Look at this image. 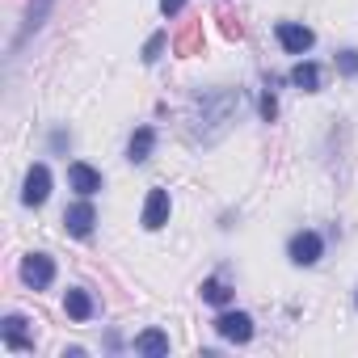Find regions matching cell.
Returning a JSON list of instances; mask_svg holds the SVG:
<instances>
[{
    "label": "cell",
    "mask_w": 358,
    "mask_h": 358,
    "mask_svg": "<svg viewBox=\"0 0 358 358\" xmlns=\"http://www.w3.org/2000/svg\"><path fill=\"white\" fill-rule=\"evenodd\" d=\"M64 308H68L72 320H89V316H93V299H89V291H68V295H64Z\"/></svg>",
    "instance_id": "14"
},
{
    "label": "cell",
    "mask_w": 358,
    "mask_h": 358,
    "mask_svg": "<svg viewBox=\"0 0 358 358\" xmlns=\"http://www.w3.org/2000/svg\"><path fill=\"white\" fill-rule=\"evenodd\" d=\"M160 51H164V34H152V38H148V47H143V59H148V64H156V59H160Z\"/></svg>",
    "instance_id": "19"
},
{
    "label": "cell",
    "mask_w": 358,
    "mask_h": 358,
    "mask_svg": "<svg viewBox=\"0 0 358 358\" xmlns=\"http://www.w3.org/2000/svg\"><path fill=\"white\" fill-rule=\"evenodd\" d=\"M135 350H139V354L160 358V354H169V337H164L160 329H148V333H139V337H135Z\"/></svg>",
    "instance_id": "13"
},
{
    "label": "cell",
    "mask_w": 358,
    "mask_h": 358,
    "mask_svg": "<svg viewBox=\"0 0 358 358\" xmlns=\"http://www.w3.org/2000/svg\"><path fill=\"white\" fill-rule=\"evenodd\" d=\"M236 106H241V93H232V89L194 97V110H190V139H194V143H215V139L232 127Z\"/></svg>",
    "instance_id": "1"
},
{
    "label": "cell",
    "mask_w": 358,
    "mask_h": 358,
    "mask_svg": "<svg viewBox=\"0 0 358 358\" xmlns=\"http://www.w3.org/2000/svg\"><path fill=\"white\" fill-rule=\"evenodd\" d=\"M278 43H282V51H291V55H303L312 43H316V34L308 30V26H295V22H282L278 26Z\"/></svg>",
    "instance_id": "6"
},
{
    "label": "cell",
    "mask_w": 358,
    "mask_h": 358,
    "mask_svg": "<svg viewBox=\"0 0 358 358\" xmlns=\"http://www.w3.org/2000/svg\"><path fill=\"white\" fill-rule=\"evenodd\" d=\"M186 9V0H160V13L164 17H173V13H182Z\"/></svg>",
    "instance_id": "22"
},
{
    "label": "cell",
    "mask_w": 358,
    "mask_h": 358,
    "mask_svg": "<svg viewBox=\"0 0 358 358\" xmlns=\"http://www.w3.org/2000/svg\"><path fill=\"white\" fill-rule=\"evenodd\" d=\"M152 148H156V131H152V127H139V131L131 135V143H127V156L139 164V160L152 156Z\"/></svg>",
    "instance_id": "11"
},
{
    "label": "cell",
    "mask_w": 358,
    "mask_h": 358,
    "mask_svg": "<svg viewBox=\"0 0 358 358\" xmlns=\"http://www.w3.org/2000/svg\"><path fill=\"white\" fill-rule=\"evenodd\" d=\"M215 333H220L224 341L245 345V341L253 337V320H249L245 312H220V316H215Z\"/></svg>",
    "instance_id": "4"
},
{
    "label": "cell",
    "mask_w": 358,
    "mask_h": 358,
    "mask_svg": "<svg viewBox=\"0 0 358 358\" xmlns=\"http://www.w3.org/2000/svg\"><path fill=\"white\" fill-rule=\"evenodd\" d=\"M220 26H224V34H228V38H241V34H245V26H241V22H236V13H228V9H220Z\"/></svg>",
    "instance_id": "18"
},
{
    "label": "cell",
    "mask_w": 358,
    "mask_h": 358,
    "mask_svg": "<svg viewBox=\"0 0 358 358\" xmlns=\"http://www.w3.org/2000/svg\"><path fill=\"white\" fill-rule=\"evenodd\" d=\"M287 253H291V262H295V266H316V262H320V253H324V241H320L316 232H295V236H291V245H287Z\"/></svg>",
    "instance_id": "2"
},
{
    "label": "cell",
    "mask_w": 358,
    "mask_h": 358,
    "mask_svg": "<svg viewBox=\"0 0 358 358\" xmlns=\"http://www.w3.org/2000/svg\"><path fill=\"white\" fill-rule=\"evenodd\" d=\"M164 224H169V190H152L148 203H143V228L156 232V228H164Z\"/></svg>",
    "instance_id": "7"
},
{
    "label": "cell",
    "mask_w": 358,
    "mask_h": 358,
    "mask_svg": "<svg viewBox=\"0 0 358 358\" xmlns=\"http://www.w3.org/2000/svg\"><path fill=\"white\" fill-rule=\"evenodd\" d=\"M173 51L177 55H199L203 51V22H186L182 34L173 38Z\"/></svg>",
    "instance_id": "10"
},
{
    "label": "cell",
    "mask_w": 358,
    "mask_h": 358,
    "mask_svg": "<svg viewBox=\"0 0 358 358\" xmlns=\"http://www.w3.org/2000/svg\"><path fill=\"white\" fill-rule=\"evenodd\" d=\"M47 194H51V169H47V164H34V169L26 173L22 203H26V207H43V203H47Z\"/></svg>",
    "instance_id": "5"
},
{
    "label": "cell",
    "mask_w": 358,
    "mask_h": 358,
    "mask_svg": "<svg viewBox=\"0 0 358 358\" xmlns=\"http://www.w3.org/2000/svg\"><path fill=\"white\" fill-rule=\"evenodd\" d=\"M22 278H26V287L43 291V287L55 282V262H51L47 253H30V257L22 262Z\"/></svg>",
    "instance_id": "3"
},
{
    "label": "cell",
    "mask_w": 358,
    "mask_h": 358,
    "mask_svg": "<svg viewBox=\"0 0 358 358\" xmlns=\"http://www.w3.org/2000/svg\"><path fill=\"white\" fill-rule=\"evenodd\" d=\"M68 182H72V190H76V194H85V199H89V194H97V190H101V173L76 160V164H68Z\"/></svg>",
    "instance_id": "8"
},
{
    "label": "cell",
    "mask_w": 358,
    "mask_h": 358,
    "mask_svg": "<svg viewBox=\"0 0 358 358\" xmlns=\"http://www.w3.org/2000/svg\"><path fill=\"white\" fill-rule=\"evenodd\" d=\"M274 114H278V101H274V93H262V118H266V122H274Z\"/></svg>",
    "instance_id": "20"
},
{
    "label": "cell",
    "mask_w": 358,
    "mask_h": 358,
    "mask_svg": "<svg viewBox=\"0 0 358 358\" xmlns=\"http://www.w3.org/2000/svg\"><path fill=\"white\" fill-rule=\"evenodd\" d=\"M93 224H97V215H93V207H89V203H76V207H68V211H64V228H68L72 236H89V232H93Z\"/></svg>",
    "instance_id": "9"
},
{
    "label": "cell",
    "mask_w": 358,
    "mask_h": 358,
    "mask_svg": "<svg viewBox=\"0 0 358 358\" xmlns=\"http://www.w3.org/2000/svg\"><path fill=\"white\" fill-rule=\"evenodd\" d=\"M341 72H345V76L358 72V51H341Z\"/></svg>",
    "instance_id": "21"
},
{
    "label": "cell",
    "mask_w": 358,
    "mask_h": 358,
    "mask_svg": "<svg viewBox=\"0 0 358 358\" xmlns=\"http://www.w3.org/2000/svg\"><path fill=\"white\" fill-rule=\"evenodd\" d=\"M47 9H51V0H34V5H30V13H26V26H22V34H17V47L43 26V17H47Z\"/></svg>",
    "instance_id": "15"
},
{
    "label": "cell",
    "mask_w": 358,
    "mask_h": 358,
    "mask_svg": "<svg viewBox=\"0 0 358 358\" xmlns=\"http://www.w3.org/2000/svg\"><path fill=\"white\" fill-rule=\"evenodd\" d=\"M5 345L9 350H34V337L26 333V320L22 316H9L5 320Z\"/></svg>",
    "instance_id": "12"
},
{
    "label": "cell",
    "mask_w": 358,
    "mask_h": 358,
    "mask_svg": "<svg viewBox=\"0 0 358 358\" xmlns=\"http://www.w3.org/2000/svg\"><path fill=\"white\" fill-rule=\"evenodd\" d=\"M203 299L215 303V308H224V303H232V291H228L224 278H207V282H203Z\"/></svg>",
    "instance_id": "17"
},
{
    "label": "cell",
    "mask_w": 358,
    "mask_h": 358,
    "mask_svg": "<svg viewBox=\"0 0 358 358\" xmlns=\"http://www.w3.org/2000/svg\"><path fill=\"white\" fill-rule=\"evenodd\" d=\"M291 80H295L303 93H316V89H320V68H316V64H299V68L291 72Z\"/></svg>",
    "instance_id": "16"
}]
</instances>
